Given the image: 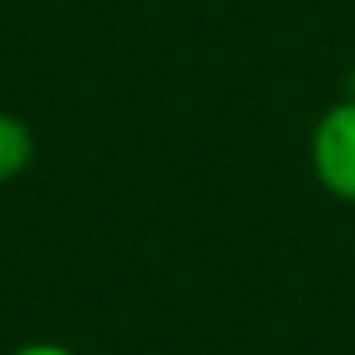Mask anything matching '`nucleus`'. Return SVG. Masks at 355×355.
Masks as SVG:
<instances>
[{"instance_id":"f257e3e1","label":"nucleus","mask_w":355,"mask_h":355,"mask_svg":"<svg viewBox=\"0 0 355 355\" xmlns=\"http://www.w3.org/2000/svg\"><path fill=\"white\" fill-rule=\"evenodd\" d=\"M309 168H313V180L332 199L355 207V96L332 103L313 123Z\"/></svg>"},{"instance_id":"f03ea898","label":"nucleus","mask_w":355,"mask_h":355,"mask_svg":"<svg viewBox=\"0 0 355 355\" xmlns=\"http://www.w3.org/2000/svg\"><path fill=\"white\" fill-rule=\"evenodd\" d=\"M35 161V134L12 111H0V184L16 180Z\"/></svg>"},{"instance_id":"7ed1b4c3","label":"nucleus","mask_w":355,"mask_h":355,"mask_svg":"<svg viewBox=\"0 0 355 355\" xmlns=\"http://www.w3.org/2000/svg\"><path fill=\"white\" fill-rule=\"evenodd\" d=\"M8 355H77V352H69L65 344H54V340H35V344H19Z\"/></svg>"},{"instance_id":"20e7f679","label":"nucleus","mask_w":355,"mask_h":355,"mask_svg":"<svg viewBox=\"0 0 355 355\" xmlns=\"http://www.w3.org/2000/svg\"><path fill=\"white\" fill-rule=\"evenodd\" d=\"M0 355H4V352H0Z\"/></svg>"}]
</instances>
